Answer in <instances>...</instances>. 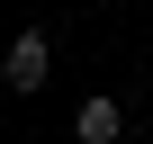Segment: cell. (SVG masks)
I'll use <instances>...</instances> for the list:
<instances>
[{
  "label": "cell",
  "mask_w": 153,
  "mask_h": 144,
  "mask_svg": "<svg viewBox=\"0 0 153 144\" xmlns=\"http://www.w3.org/2000/svg\"><path fill=\"white\" fill-rule=\"evenodd\" d=\"M45 72H54V36H45V27H18L9 54H0V81L27 99V90H45Z\"/></svg>",
  "instance_id": "obj_1"
},
{
  "label": "cell",
  "mask_w": 153,
  "mask_h": 144,
  "mask_svg": "<svg viewBox=\"0 0 153 144\" xmlns=\"http://www.w3.org/2000/svg\"><path fill=\"white\" fill-rule=\"evenodd\" d=\"M126 135V108L117 99H81V108H72V144H117Z\"/></svg>",
  "instance_id": "obj_2"
}]
</instances>
